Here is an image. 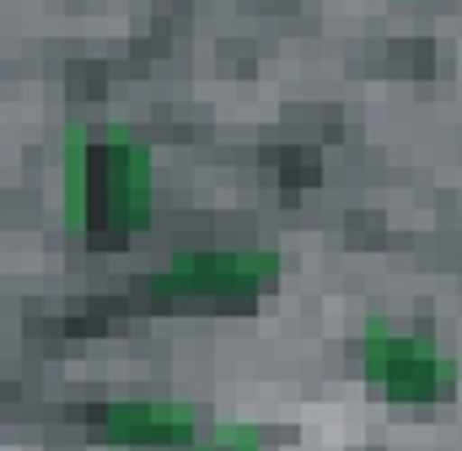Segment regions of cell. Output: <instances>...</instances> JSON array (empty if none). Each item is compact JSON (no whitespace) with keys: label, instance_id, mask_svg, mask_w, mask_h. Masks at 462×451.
I'll use <instances>...</instances> for the list:
<instances>
[{"label":"cell","instance_id":"6da1fadb","mask_svg":"<svg viewBox=\"0 0 462 451\" xmlns=\"http://www.w3.org/2000/svg\"><path fill=\"white\" fill-rule=\"evenodd\" d=\"M114 430L129 441H167V436H189V414H178V409H118Z\"/></svg>","mask_w":462,"mask_h":451}]
</instances>
